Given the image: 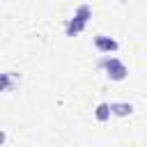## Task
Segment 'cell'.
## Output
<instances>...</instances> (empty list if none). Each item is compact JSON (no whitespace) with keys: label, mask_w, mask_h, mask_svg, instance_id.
Listing matches in <instances>:
<instances>
[{"label":"cell","mask_w":147,"mask_h":147,"mask_svg":"<svg viewBox=\"0 0 147 147\" xmlns=\"http://www.w3.org/2000/svg\"><path fill=\"white\" fill-rule=\"evenodd\" d=\"M119 2H129V0H119Z\"/></svg>","instance_id":"cell-7"},{"label":"cell","mask_w":147,"mask_h":147,"mask_svg":"<svg viewBox=\"0 0 147 147\" xmlns=\"http://www.w3.org/2000/svg\"><path fill=\"white\" fill-rule=\"evenodd\" d=\"M110 115H113V110H110V103H108V101L96 103V108H94V117H96V122H108Z\"/></svg>","instance_id":"cell-5"},{"label":"cell","mask_w":147,"mask_h":147,"mask_svg":"<svg viewBox=\"0 0 147 147\" xmlns=\"http://www.w3.org/2000/svg\"><path fill=\"white\" fill-rule=\"evenodd\" d=\"M94 48L99 51V53H106V55H110V53H117L119 51V44H117V39H113V37H108V34H94Z\"/></svg>","instance_id":"cell-3"},{"label":"cell","mask_w":147,"mask_h":147,"mask_svg":"<svg viewBox=\"0 0 147 147\" xmlns=\"http://www.w3.org/2000/svg\"><path fill=\"white\" fill-rule=\"evenodd\" d=\"M90 18H92V7H90V5H78V7L74 9V16L64 23V34H67V37L80 34V32L87 28Z\"/></svg>","instance_id":"cell-2"},{"label":"cell","mask_w":147,"mask_h":147,"mask_svg":"<svg viewBox=\"0 0 147 147\" xmlns=\"http://www.w3.org/2000/svg\"><path fill=\"white\" fill-rule=\"evenodd\" d=\"M14 80H18V74L5 71V74L0 76V87H2V92H11V90H14Z\"/></svg>","instance_id":"cell-6"},{"label":"cell","mask_w":147,"mask_h":147,"mask_svg":"<svg viewBox=\"0 0 147 147\" xmlns=\"http://www.w3.org/2000/svg\"><path fill=\"white\" fill-rule=\"evenodd\" d=\"M96 67L103 69L106 76H108L113 83H122V80H126V76H129V67H126L119 57H115V55H103V57H99V60H96Z\"/></svg>","instance_id":"cell-1"},{"label":"cell","mask_w":147,"mask_h":147,"mask_svg":"<svg viewBox=\"0 0 147 147\" xmlns=\"http://www.w3.org/2000/svg\"><path fill=\"white\" fill-rule=\"evenodd\" d=\"M110 110H113L115 117H129L133 113V103H129V101H113Z\"/></svg>","instance_id":"cell-4"}]
</instances>
